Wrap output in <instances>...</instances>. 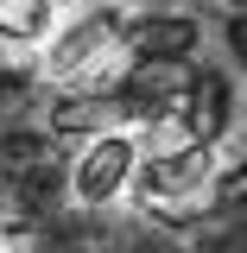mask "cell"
<instances>
[{"instance_id":"obj_5","label":"cell","mask_w":247,"mask_h":253,"mask_svg":"<svg viewBox=\"0 0 247 253\" xmlns=\"http://www.w3.org/2000/svg\"><path fill=\"white\" fill-rule=\"evenodd\" d=\"M57 19V0H0V51H45Z\"/></svg>"},{"instance_id":"obj_1","label":"cell","mask_w":247,"mask_h":253,"mask_svg":"<svg viewBox=\"0 0 247 253\" xmlns=\"http://www.w3.org/2000/svg\"><path fill=\"white\" fill-rule=\"evenodd\" d=\"M127 26H133V19H127L121 0H89V6H76L70 19H57L51 44H45V76H51V83H83V76H95L108 57H121Z\"/></svg>"},{"instance_id":"obj_4","label":"cell","mask_w":247,"mask_h":253,"mask_svg":"<svg viewBox=\"0 0 247 253\" xmlns=\"http://www.w3.org/2000/svg\"><path fill=\"white\" fill-rule=\"evenodd\" d=\"M197 44H203V26H197V19H184V13H146L140 26H127L121 57L178 63V57H197Z\"/></svg>"},{"instance_id":"obj_6","label":"cell","mask_w":247,"mask_h":253,"mask_svg":"<svg viewBox=\"0 0 247 253\" xmlns=\"http://www.w3.org/2000/svg\"><path fill=\"white\" fill-rule=\"evenodd\" d=\"M222 44H228L235 70L247 76V13H235V6H228V19H222Z\"/></svg>"},{"instance_id":"obj_3","label":"cell","mask_w":247,"mask_h":253,"mask_svg":"<svg viewBox=\"0 0 247 253\" xmlns=\"http://www.w3.org/2000/svg\"><path fill=\"white\" fill-rule=\"evenodd\" d=\"M140 133L133 126H101L83 139V152L70 165V196L83 203V209H108V203H121L133 196V171H140Z\"/></svg>"},{"instance_id":"obj_7","label":"cell","mask_w":247,"mask_h":253,"mask_svg":"<svg viewBox=\"0 0 247 253\" xmlns=\"http://www.w3.org/2000/svg\"><path fill=\"white\" fill-rule=\"evenodd\" d=\"M228 6H235V13H247V0H228Z\"/></svg>"},{"instance_id":"obj_8","label":"cell","mask_w":247,"mask_h":253,"mask_svg":"<svg viewBox=\"0 0 247 253\" xmlns=\"http://www.w3.org/2000/svg\"><path fill=\"white\" fill-rule=\"evenodd\" d=\"M0 253H13V247H6V241H0Z\"/></svg>"},{"instance_id":"obj_2","label":"cell","mask_w":247,"mask_h":253,"mask_svg":"<svg viewBox=\"0 0 247 253\" xmlns=\"http://www.w3.org/2000/svg\"><path fill=\"white\" fill-rule=\"evenodd\" d=\"M216 152L209 139H171V146H146L140 171H133V203L140 209H184L209 190Z\"/></svg>"}]
</instances>
